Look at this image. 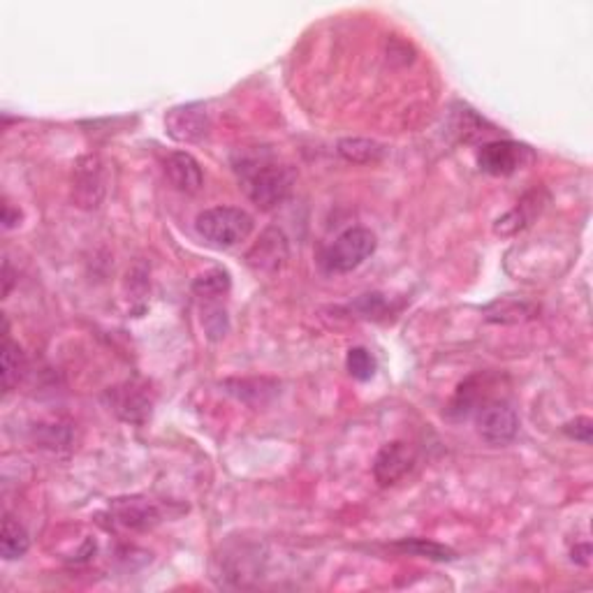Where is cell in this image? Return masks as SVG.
<instances>
[{
    "instance_id": "6da1fadb",
    "label": "cell",
    "mask_w": 593,
    "mask_h": 593,
    "mask_svg": "<svg viewBox=\"0 0 593 593\" xmlns=\"http://www.w3.org/2000/svg\"><path fill=\"white\" fill-rule=\"evenodd\" d=\"M236 172H239L246 195L262 211H269V209L283 204L292 191V169L271 161L269 156L242 158L236 162Z\"/></svg>"
},
{
    "instance_id": "7a4b0ae2",
    "label": "cell",
    "mask_w": 593,
    "mask_h": 593,
    "mask_svg": "<svg viewBox=\"0 0 593 593\" xmlns=\"http://www.w3.org/2000/svg\"><path fill=\"white\" fill-rule=\"evenodd\" d=\"M195 232L213 248H235L253 232L251 213L236 207H213L197 213Z\"/></svg>"
},
{
    "instance_id": "3957f363",
    "label": "cell",
    "mask_w": 593,
    "mask_h": 593,
    "mask_svg": "<svg viewBox=\"0 0 593 593\" xmlns=\"http://www.w3.org/2000/svg\"><path fill=\"white\" fill-rule=\"evenodd\" d=\"M375 246L378 242L374 232L367 227H350L325 248L320 265L327 274H348L362 267L375 253Z\"/></svg>"
},
{
    "instance_id": "277c9868",
    "label": "cell",
    "mask_w": 593,
    "mask_h": 593,
    "mask_svg": "<svg viewBox=\"0 0 593 593\" xmlns=\"http://www.w3.org/2000/svg\"><path fill=\"white\" fill-rule=\"evenodd\" d=\"M533 162L531 146L513 139H494L484 142L478 149V168L491 177H510Z\"/></svg>"
},
{
    "instance_id": "5b68a950",
    "label": "cell",
    "mask_w": 593,
    "mask_h": 593,
    "mask_svg": "<svg viewBox=\"0 0 593 593\" xmlns=\"http://www.w3.org/2000/svg\"><path fill=\"white\" fill-rule=\"evenodd\" d=\"M478 417V433L490 445L510 443L519 432V415L513 403L506 399H490L475 413Z\"/></svg>"
},
{
    "instance_id": "8992f818",
    "label": "cell",
    "mask_w": 593,
    "mask_h": 593,
    "mask_svg": "<svg viewBox=\"0 0 593 593\" xmlns=\"http://www.w3.org/2000/svg\"><path fill=\"white\" fill-rule=\"evenodd\" d=\"M211 130V114L204 103L177 104L165 114V133L181 144H195Z\"/></svg>"
},
{
    "instance_id": "52a82bcc",
    "label": "cell",
    "mask_w": 593,
    "mask_h": 593,
    "mask_svg": "<svg viewBox=\"0 0 593 593\" xmlns=\"http://www.w3.org/2000/svg\"><path fill=\"white\" fill-rule=\"evenodd\" d=\"M415 466V455L413 449L408 448L401 441H394V443L383 445V449L378 452L374 461V478L381 487H390V484H397L399 480L406 478Z\"/></svg>"
},
{
    "instance_id": "ba28073f",
    "label": "cell",
    "mask_w": 593,
    "mask_h": 593,
    "mask_svg": "<svg viewBox=\"0 0 593 593\" xmlns=\"http://www.w3.org/2000/svg\"><path fill=\"white\" fill-rule=\"evenodd\" d=\"M111 515L119 524L133 531L153 529L162 519L161 507L144 496H130V498H116L111 503Z\"/></svg>"
},
{
    "instance_id": "9c48e42d",
    "label": "cell",
    "mask_w": 593,
    "mask_h": 593,
    "mask_svg": "<svg viewBox=\"0 0 593 593\" xmlns=\"http://www.w3.org/2000/svg\"><path fill=\"white\" fill-rule=\"evenodd\" d=\"M165 177H168L169 184L177 191L185 193V195L200 193L202 184H204L200 162L191 153H185V151H174V153L165 158Z\"/></svg>"
},
{
    "instance_id": "30bf717a",
    "label": "cell",
    "mask_w": 593,
    "mask_h": 593,
    "mask_svg": "<svg viewBox=\"0 0 593 593\" xmlns=\"http://www.w3.org/2000/svg\"><path fill=\"white\" fill-rule=\"evenodd\" d=\"M104 179H103V165L95 156L81 158L75 169V197L79 207L95 209L103 200Z\"/></svg>"
},
{
    "instance_id": "8fae6325",
    "label": "cell",
    "mask_w": 593,
    "mask_h": 593,
    "mask_svg": "<svg viewBox=\"0 0 593 593\" xmlns=\"http://www.w3.org/2000/svg\"><path fill=\"white\" fill-rule=\"evenodd\" d=\"M285 259H288V243H285V236L276 230L265 232L253 251L248 253V262L258 269H281Z\"/></svg>"
},
{
    "instance_id": "7c38bea8",
    "label": "cell",
    "mask_w": 593,
    "mask_h": 593,
    "mask_svg": "<svg viewBox=\"0 0 593 593\" xmlns=\"http://www.w3.org/2000/svg\"><path fill=\"white\" fill-rule=\"evenodd\" d=\"M482 375H471L468 381H464L457 390L455 399L449 403V413L457 417H468L471 413H478V408L484 401H490V397L482 394Z\"/></svg>"
},
{
    "instance_id": "4fadbf2b",
    "label": "cell",
    "mask_w": 593,
    "mask_h": 593,
    "mask_svg": "<svg viewBox=\"0 0 593 593\" xmlns=\"http://www.w3.org/2000/svg\"><path fill=\"white\" fill-rule=\"evenodd\" d=\"M339 153L346 161L358 162V165H371V162H378L385 156V146L374 142V139L348 137L339 142Z\"/></svg>"
},
{
    "instance_id": "5bb4252c",
    "label": "cell",
    "mask_w": 593,
    "mask_h": 593,
    "mask_svg": "<svg viewBox=\"0 0 593 593\" xmlns=\"http://www.w3.org/2000/svg\"><path fill=\"white\" fill-rule=\"evenodd\" d=\"M114 406L116 413L121 415L123 420L128 422H142L146 417V413L151 410V403L144 394L139 392L137 387L128 385L123 390H116L114 392Z\"/></svg>"
},
{
    "instance_id": "9a60e30c",
    "label": "cell",
    "mask_w": 593,
    "mask_h": 593,
    "mask_svg": "<svg viewBox=\"0 0 593 593\" xmlns=\"http://www.w3.org/2000/svg\"><path fill=\"white\" fill-rule=\"evenodd\" d=\"M29 545H30V540H29V533H26V529L19 524L17 519L10 517V515H5V519H3V538H0L3 556H5L7 561L21 559L23 554L29 552Z\"/></svg>"
},
{
    "instance_id": "2e32d148",
    "label": "cell",
    "mask_w": 593,
    "mask_h": 593,
    "mask_svg": "<svg viewBox=\"0 0 593 593\" xmlns=\"http://www.w3.org/2000/svg\"><path fill=\"white\" fill-rule=\"evenodd\" d=\"M394 549L403 554H413V556H424L432 561H452L457 559V554L445 545H438L433 540H424V538H408V540L394 542Z\"/></svg>"
},
{
    "instance_id": "e0dca14e",
    "label": "cell",
    "mask_w": 593,
    "mask_h": 593,
    "mask_svg": "<svg viewBox=\"0 0 593 593\" xmlns=\"http://www.w3.org/2000/svg\"><path fill=\"white\" fill-rule=\"evenodd\" d=\"M531 316H533V306H529L526 301L498 300L487 309V317L496 323H522Z\"/></svg>"
},
{
    "instance_id": "ac0fdd59",
    "label": "cell",
    "mask_w": 593,
    "mask_h": 593,
    "mask_svg": "<svg viewBox=\"0 0 593 593\" xmlns=\"http://www.w3.org/2000/svg\"><path fill=\"white\" fill-rule=\"evenodd\" d=\"M538 211H540V209H538V207L531 209V202H529V197H526V200H522V204H519V207L515 209V211L506 213L503 218L496 220L494 232H496V235H501V236L517 235V232L522 230V227H526V225H529L531 216H536Z\"/></svg>"
},
{
    "instance_id": "d6986e66",
    "label": "cell",
    "mask_w": 593,
    "mask_h": 593,
    "mask_svg": "<svg viewBox=\"0 0 593 593\" xmlns=\"http://www.w3.org/2000/svg\"><path fill=\"white\" fill-rule=\"evenodd\" d=\"M346 369L348 374L355 378V381L359 383H367L371 381L375 375V369H378V362H375V358L371 355L367 348L358 346V348H350L346 355Z\"/></svg>"
},
{
    "instance_id": "ffe728a7",
    "label": "cell",
    "mask_w": 593,
    "mask_h": 593,
    "mask_svg": "<svg viewBox=\"0 0 593 593\" xmlns=\"http://www.w3.org/2000/svg\"><path fill=\"white\" fill-rule=\"evenodd\" d=\"M19 375H21V350L10 339L5 325V343H3V387H5V392H12V387L19 383Z\"/></svg>"
},
{
    "instance_id": "44dd1931",
    "label": "cell",
    "mask_w": 593,
    "mask_h": 593,
    "mask_svg": "<svg viewBox=\"0 0 593 593\" xmlns=\"http://www.w3.org/2000/svg\"><path fill=\"white\" fill-rule=\"evenodd\" d=\"M227 288H230V276L223 269L209 271L202 278H197L195 283V292L202 294V297H216V294L225 292Z\"/></svg>"
},
{
    "instance_id": "7402d4cb",
    "label": "cell",
    "mask_w": 593,
    "mask_h": 593,
    "mask_svg": "<svg viewBox=\"0 0 593 593\" xmlns=\"http://www.w3.org/2000/svg\"><path fill=\"white\" fill-rule=\"evenodd\" d=\"M564 432L568 433L571 438H575V441H580V443L589 445L591 443V436H593L591 417H575V420H571L568 424L564 426Z\"/></svg>"
},
{
    "instance_id": "603a6c76",
    "label": "cell",
    "mask_w": 593,
    "mask_h": 593,
    "mask_svg": "<svg viewBox=\"0 0 593 593\" xmlns=\"http://www.w3.org/2000/svg\"><path fill=\"white\" fill-rule=\"evenodd\" d=\"M19 220H21L19 209L12 207L10 202H5V204H3V227H5V230H12V227H17Z\"/></svg>"
},
{
    "instance_id": "cb8c5ba5",
    "label": "cell",
    "mask_w": 593,
    "mask_h": 593,
    "mask_svg": "<svg viewBox=\"0 0 593 593\" xmlns=\"http://www.w3.org/2000/svg\"><path fill=\"white\" fill-rule=\"evenodd\" d=\"M589 556H591V549H589V545H584L582 549H572V561H580L582 565H589Z\"/></svg>"
},
{
    "instance_id": "d4e9b609",
    "label": "cell",
    "mask_w": 593,
    "mask_h": 593,
    "mask_svg": "<svg viewBox=\"0 0 593 593\" xmlns=\"http://www.w3.org/2000/svg\"><path fill=\"white\" fill-rule=\"evenodd\" d=\"M12 290V269H10V262L5 259V294H10Z\"/></svg>"
}]
</instances>
